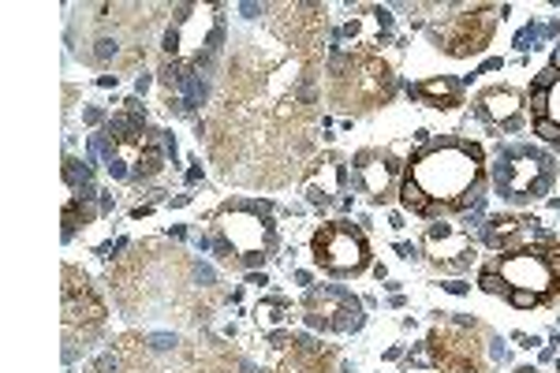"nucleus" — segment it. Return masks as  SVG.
<instances>
[{
  "mask_svg": "<svg viewBox=\"0 0 560 373\" xmlns=\"http://www.w3.org/2000/svg\"><path fill=\"white\" fill-rule=\"evenodd\" d=\"M65 176H68V198H65V240H71L79 229H86L90 221H94V202H97V195H94V187H90V179L83 187H79V161H65Z\"/></svg>",
  "mask_w": 560,
  "mask_h": 373,
  "instance_id": "4be33fe9",
  "label": "nucleus"
},
{
  "mask_svg": "<svg viewBox=\"0 0 560 373\" xmlns=\"http://www.w3.org/2000/svg\"><path fill=\"white\" fill-rule=\"evenodd\" d=\"M427 354L441 373H490L504 348L482 322L467 317H438L427 333Z\"/></svg>",
  "mask_w": 560,
  "mask_h": 373,
  "instance_id": "9d476101",
  "label": "nucleus"
},
{
  "mask_svg": "<svg viewBox=\"0 0 560 373\" xmlns=\"http://www.w3.org/2000/svg\"><path fill=\"white\" fill-rule=\"evenodd\" d=\"M348 187H351V161L340 158L337 150L318 153V158H314L300 176V190H303L306 206L322 209V213L345 206Z\"/></svg>",
  "mask_w": 560,
  "mask_h": 373,
  "instance_id": "dca6fc26",
  "label": "nucleus"
},
{
  "mask_svg": "<svg viewBox=\"0 0 560 373\" xmlns=\"http://www.w3.org/2000/svg\"><path fill=\"white\" fill-rule=\"evenodd\" d=\"M102 158L116 184H147L176 158V142L147 120L139 102H128L102 131Z\"/></svg>",
  "mask_w": 560,
  "mask_h": 373,
  "instance_id": "0eeeda50",
  "label": "nucleus"
},
{
  "mask_svg": "<svg viewBox=\"0 0 560 373\" xmlns=\"http://www.w3.org/2000/svg\"><path fill=\"white\" fill-rule=\"evenodd\" d=\"M277 373H337V351L314 336H288L284 354L277 359Z\"/></svg>",
  "mask_w": 560,
  "mask_h": 373,
  "instance_id": "aec40b11",
  "label": "nucleus"
},
{
  "mask_svg": "<svg viewBox=\"0 0 560 373\" xmlns=\"http://www.w3.org/2000/svg\"><path fill=\"white\" fill-rule=\"evenodd\" d=\"M475 116L497 135H516L527 124V94L509 83L482 86L475 94Z\"/></svg>",
  "mask_w": 560,
  "mask_h": 373,
  "instance_id": "a211bd4d",
  "label": "nucleus"
},
{
  "mask_svg": "<svg viewBox=\"0 0 560 373\" xmlns=\"http://www.w3.org/2000/svg\"><path fill=\"white\" fill-rule=\"evenodd\" d=\"M422 258L441 272H467L478 261V250L467 229L448 221H433L422 232Z\"/></svg>",
  "mask_w": 560,
  "mask_h": 373,
  "instance_id": "f3484780",
  "label": "nucleus"
},
{
  "mask_svg": "<svg viewBox=\"0 0 560 373\" xmlns=\"http://www.w3.org/2000/svg\"><path fill=\"white\" fill-rule=\"evenodd\" d=\"M557 373H560V354H557Z\"/></svg>",
  "mask_w": 560,
  "mask_h": 373,
  "instance_id": "cd10ccee",
  "label": "nucleus"
},
{
  "mask_svg": "<svg viewBox=\"0 0 560 373\" xmlns=\"http://www.w3.org/2000/svg\"><path fill=\"white\" fill-rule=\"evenodd\" d=\"M516 340L523 343V348H538V336H523V333H520Z\"/></svg>",
  "mask_w": 560,
  "mask_h": 373,
  "instance_id": "393cba45",
  "label": "nucleus"
},
{
  "mask_svg": "<svg viewBox=\"0 0 560 373\" xmlns=\"http://www.w3.org/2000/svg\"><path fill=\"white\" fill-rule=\"evenodd\" d=\"M202 250L232 272H255L273 261L280 250L273 202L247 195L224 198L202 229Z\"/></svg>",
  "mask_w": 560,
  "mask_h": 373,
  "instance_id": "39448f33",
  "label": "nucleus"
},
{
  "mask_svg": "<svg viewBox=\"0 0 560 373\" xmlns=\"http://www.w3.org/2000/svg\"><path fill=\"white\" fill-rule=\"evenodd\" d=\"M512 373H538V370H535V366H516Z\"/></svg>",
  "mask_w": 560,
  "mask_h": 373,
  "instance_id": "bb28decb",
  "label": "nucleus"
},
{
  "mask_svg": "<svg viewBox=\"0 0 560 373\" xmlns=\"http://www.w3.org/2000/svg\"><path fill=\"white\" fill-rule=\"evenodd\" d=\"M549 63H557V68H560V38H557V49H553V60H549Z\"/></svg>",
  "mask_w": 560,
  "mask_h": 373,
  "instance_id": "a878e982",
  "label": "nucleus"
},
{
  "mask_svg": "<svg viewBox=\"0 0 560 373\" xmlns=\"http://www.w3.org/2000/svg\"><path fill=\"white\" fill-rule=\"evenodd\" d=\"M295 317V306L288 303L284 295H266L261 303L255 306V322L261 333H273V336H284L288 325H292Z\"/></svg>",
  "mask_w": 560,
  "mask_h": 373,
  "instance_id": "b1692460",
  "label": "nucleus"
},
{
  "mask_svg": "<svg viewBox=\"0 0 560 373\" xmlns=\"http://www.w3.org/2000/svg\"><path fill=\"white\" fill-rule=\"evenodd\" d=\"M535 240H546V232L538 229V221L520 217V213H493V217H486V224H482V243L497 254L516 250L523 243H535Z\"/></svg>",
  "mask_w": 560,
  "mask_h": 373,
  "instance_id": "412c9836",
  "label": "nucleus"
},
{
  "mask_svg": "<svg viewBox=\"0 0 560 373\" xmlns=\"http://www.w3.org/2000/svg\"><path fill=\"white\" fill-rule=\"evenodd\" d=\"M408 97L422 108H438V113H453L464 105V83L456 75H430L408 86Z\"/></svg>",
  "mask_w": 560,
  "mask_h": 373,
  "instance_id": "5701e85b",
  "label": "nucleus"
},
{
  "mask_svg": "<svg viewBox=\"0 0 560 373\" xmlns=\"http://www.w3.org/2000/svg\"><path fill=\"white\" fill-rule=\"evenodd\" d=\"M300 317L311 325L314 333H332V336H345V333H359L366 322L363 314V299L355 295L345 284H314L306 288L303 303H300Z\"/></svg>",
  "mask_w": 560,
  "mask_h": 373,
  "instance_id": "4468645a",
  "label": "nucleus"
},
{
  "mask_svg": "<svg viewBox=\"0 0 560 373\" xmlns=\"http://www.w3.org/2000/svg\"><path fill=\"white\" fill-rule=\"evenodd\" d=\"M105 333V303L75 266H65V362H75Z\"/></svg>",
  "mask_w": 560,
  "mask_h": 373,
  "instance_id": "ddd939ff",
  "label": "nucleus"
},
{
  "mask_svg": "<svg viewBox=\"0 0 560 373\" xmlns=\"http://www.w3.org/2000/svg\"><path fill=\"white\" fill-rule=\"evenodd\" d=\"M396 97V71L374 49H329L325 105L345 116H366Z\"/></svg>",
  "mask_w": 560,
  "mask_h": 373,
  "instance_id": "6e6552de",
  "label": "nucleus"
},
{
  "mask_svg": "<svg viewBox=\"0 0 560 373\" xmlns=\"http://www.w3.org/2000/svg\"><path fill=\"white\" fill-rule=\"evenodd\" d=\"M486 187H490V165L482 145L441 135L411 150V158L404 161L400 206L419 221H445L475 209Z\"/></svg>",
  "mask_w": 560,
  "mask_h": 373,
  "instance_id": "7ed1b4c3",
  "label": "nucleus"
},
{
  "mask_svg": "<svg viewBox=\"0 0 560 373\" xmlns=\"http://www.w3.org/2000/svg\"><path fill=\"white\" fill-rule=\"evenodd\" d=\"M229 42L224 4H179L165 31L161 53V86L168 94V108L179 105V94L198 102V83L217 68L221 49Z\"/></svg>",
  "mask_w": 560,
  "mask_h": 373,
  "instance_id": "20e7f679",
  "label": "nucleus"
},
{
  "mask_svg": "<svg viewBox=\"0 0 560 373\" xmlns=\"http://www.w3.org/2000/svg\"><path fill=\"white\" fill-rule=\"evenodd\" d=\"M116 306L131 322H168L176 329H198L217 306V277L202 261L165 243L135 247L108 272Z\"/></svg>",
  "mask_w": 560,
  "mask_h": 373,
  "instance_id": "f03ea898",
  "label": "nucleus"
},
{
  "mask_svg": "<svg viewBox=\"0 0 560 373\" xmlns=\"http://www.w3.org/2000/svg\"><path fill=\"white\" fill-rule=\"evenodd\" d=\"M261 34H243L229 75L198 139L206 135L224 179L284 187L306 165L318 120L322 4H266Z\"/></svg>",
  "mask_w": 560,
  "mask_h": 373,
  "instance_id": "f257e3e1",
  "label": "nucleus"
},
{
  "mask_svg": "<svg viewBox=\"0 0 560 373\" xmlns=\"http://www.w3.org/2000/svg\"><path fill=\"white\" fill-rule=\"evenodd\" d=\"M501 20H504L501 4H456L453 15H445V20L430 31V42H433V49L453 60L482 57L493 45Z\"/></svg>",
  "mask_w": 560,
  "mask_h": 373,
  "instance_id": "9b49d317",
  "label": "nucleus"
},
{
  "mask_svg": "<svg viewBox=\"0 0 560 373\" xmlns=\"http://www.w3.org/2000/svg\"><path fill=\"white\" fill-rule=\"evenodd\" d=\"M404 158L388 145H366L351 158V184L370 206H388L400 198Z\"/></svg>",
  "mask_w": 560,
  "mask_h": 373,
  "instance_id": "2eb2a0df",
  "label": "nucleus"
},
{
  "mask_svg": "<svg viewBox=\"0 0 560 373\" xmlns=\"http://www.w3.org/2000/svg\"><path fill=\"white\" fill-rule=\"evenodd\" d=\"M478 288L504 299L512 311H541L560 295V243L546 235L493 254L478 269Z\"/></svg>",
  "mask_w": 560,
  "mask_h": 373,
  "instance_id": "423d86ee",
  "label": "nucleus"
},
{
  "mask_svg": "<svg viewBox=\"0 0 560 373\" xmlns=\"http://www.w3.org/2000/svg\"><path fill=\"white\" fill-rule=\"evenodd\" d=\"M311 258L322 272L337 280H351L370 269L374 250H370L366 232L355 221L340 217V221H325L318 232L311 235Z\"/></svg>",
  "mask_w": 560,
  "mask_h": 373,
  "instance_id": "f8f14e48",
  "label": "nucleus"
},
{
  "mask_svg": "<svg viewBox=\"0 0 560 373\" xmlns=\"http://www.w3.org/2000/svg\"><path fill=\"white\" fill-rule=\"evenodd\" d=\"M527 116H530V131L541 142L560 145V68L546 63L527 86Z\"/></svg>",
  "mask_w": 560,
  "mask_h": 373,
  "instance_id": "6ab92c4d",
  "label": "nucleus"
},
{
  "mask_svg": "<svg viewBox=\"0 0 560 373\" xmlns=\"http://www.w3.org/2000/svg\"><path fill=\"white\" fill-rule=\"evenodd\" d=\"M560 179V161L546 145L535 142H504L497 145L490 161V187L501 202L509 206H530L553 195Z\"/></svg>",
  "mask_w": 560,
  "mask_h": 373,
  "instance_id": "1a4fd4ad",
  "label": "nucleus"
}]
</instances>
